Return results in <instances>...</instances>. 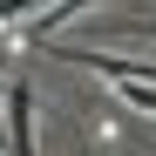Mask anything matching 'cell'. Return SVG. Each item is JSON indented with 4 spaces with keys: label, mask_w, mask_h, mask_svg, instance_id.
I'll return each mask as SVG.
<instances>
[{
    "label": "cell",
    "mask_w": 156,
    "mask_h": 156,
    "mask_svg": "<svg viewBox=\"0 0 156 156\" xmlns=\"http://www.w3.org/2000/svg\"><path fill=\"white\" fill-rule=\"evenodd\" d=\"M7 156H41L34 149V75H7Z\"/></svg>",
    "instance_id": "1"
},
{
    "label": "cell",
    "mask_w": 156,
    "mask_h": 156,
    "mask_svg": "<svg viewBox=\"0 0 156 156\" xmlns=\"http://www.w3.org/2000/svg\"><path fill=\"white\" fill-rule=\"evenodd\" d=\"M115 95H122V109H143V115H156V88H143V82H115Z\"/></svg>",
    "instance_id": "2"
},
{
    "label": "cell",
    "mask_w": 156,
    "mask_h": 156,
    "mask_svg": "<svg viewBox=\"0 0 156 156\" xmlns=\"http://www.w3.org/2000/svg\"><path fill=\"white\" fill-rule=\"evenodd\" d=\"M20 20H27V7L20 0H0V27H20Z\"/></svg>",
    "instance_id": "3"
},
{
    "label": "cell",
    "mask_w": 156,
    "mask_h": 156,
    "mask_svg": "<svg viewBox=\"0 0 156 156\" xmlns=\"http://www.w3.org/2000/svg\"><path fill=\"white\" fill-rule=\"evenodd\" d=\"M129 34H143V41H156V14H136V20H122Z\"/></svg>",
    "instance_id": "4"
},
{
    "label": "cell",
    "mask_w": 156,
    "mask_h": 156,
    "mask_svg": "<svg viewBox=\"0 0 156 156\" xmlns=\"http://www.w3.org/2000/svg\"><path fill=\"white\" fill-rule=\"evenodd\" d=\"M0 156H7V129H0Z\"/></svg>",
    "instance_id": "5"
}]
</instances>
